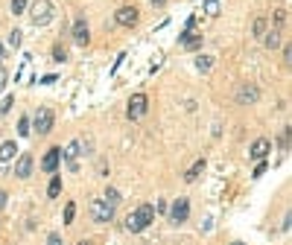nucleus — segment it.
Returning <instances> with one entry per match:
<instances>
[{"label":"nucleus","instance_id":"nucleus-9","mask_svg":"<svg viewBox=\"0 0 292 245\" xmlns=\"http://www.w3.org/2000/svg\"><path fill=\"white\" fill-rule=\"evenodd\" d=\"M59 161H62V149L53 146V149H47L44 161H41V169H44V173H56V169H59Z\"/></svg>","mask_w":292,"mask_h":245},{"label":"nucleus","instance_id":"nucleus-27","mask_svg":"<svg viewBox=\"0 0 292 245\" xmlns=\"http://www.w3.org/2000/svg\"><path fill=\"white\" fill-rule=\"evenodd\" d=\"M12 102H15V100H12V97H3V102H0V111H3V114H6V111L12 108Z\"/></svg>","mask_w":292,"mask_h":245},{"label":"nucleus","instance_id":"nucleus-1","mask_svg":"<svg viewBox=\"0 0 292 245\" xmlns=\"http://www.w3.org/2000/svg\"><path fill=\"white\" fill-rule=\"evenodd\" d=\"M152 219H155V208H152V204H140L137 210H132V213L126 216V231L140 234L143 228L152 225Z\"/></svg>","mask_w":292,"mask_h":245},{"label":"nucleus","instance_id":"nucleus-36","mask_svg":"<svg viewBox=\"0 0 292 245\" xmlns=\"http://www.w3.org/2000/svg\"><path fill=\"white\" fill-rule=\"evenodd\" d=\"M0 59H3V41H0Z\"/></svg>","mask_w":292,"mask_h":245},{"label":"nucleus","instance_id":"nucleus-31","mask_svg":"<svg viewBox=\"0 0 292 245\" xmlns=\"http://www.w3.org/2000/svg\"><path fill=\"white\" fill-rule=\"evenodd\" d=\"M263 173H266V163L260 161V163H257V169H254V175H257V178H260V175H263Z\"/></svg>","mask_w":292,"mask_h":245},{"label":"nucleus","instance_id":"nucleus-6","mask_svg":"<svg viewBox=\"0 0 292 245\" xmlns=\"http://www.w3.org/2000/svg\"><path fill=\"white\" fill-rule=\"evenodd\" d=\"M146 105H149V102H146V93H135V97L129 100L126 117H129V120H140V117L146 114Z\"/></svg>","mask_w":292,"mask_h":245},{"label":"nucleus","instance_id":"nucleus-10","mask_svg":"<svg viewBox=\"0 0 292 245\" xmlns=\"http://www.w3.org/2000/svg\"><path fill=\"white\" fill-rule=\"evenodd\" d=\"M73 41H76L79 47H85L88 41H91V32H88V21L79 18L76 24H73Z\"/></svg>","mask_w":292,"mask_h":245},{"label":"nucleus","instance_id":"nucleus-28","mask_svg":"<svg viewBox=\"0 0 292 245\" xmlns=\"http://www.w3.org/2000/svg\"><path fill=\"white\" fill-rule=\"evenodd\" d=\"M289 146V126L283 128V135H281V149H286Z\"/></svg>","mask_w":292,"mask_h":245},{"label":"nucleus","instance_id":"nucleus-5","mask_svg":"<svg viewBox=\"0 0 292 245\" xmlns=\"http://www.w3.org/2000/svg\"><path fill=\"white\" fill-rule=\"evenodd\" d=\"M187 216H190V201L175 199L173 208H170V222H173V225H181V222H187Z\"/></svg>","mask_w":292,"mask_h":245},{"label":"nucleus","instance_id":"nucleus-33","mask_svg":"<svg viewBox=\"0 0 292 245\" xmlns=\"http://www.w3.org/2000/svg\"><path fill=\"white\" fill-rule=\"evenodd\" d=\"M3 204H6V193L0 190V210H3Z\"/></svg>","mask_w":292,"mask_h":245},{"label":"nucleus","instance_id":"nucleus-15","mask_svg":"<svg viewBox=\"0 0 292 245\" xmlns=\"http://www.w3.org/2000/svg\"><path fill=\"white\" fill-rule=\"evenodd\" d=\"M102 201H105V204H111V208H117V204H120V193L114 190V187H108V190L102 193Z\"/></svg>","mask_w":292,"mask_h":245},{"label":"nucleus","instance_id":"nucleus-4","mask_svg":"<svg viewBox=\"0 0 292 245\" xmlns=\"http://www.w3.org/2000/svg\"><path fill=\"white\" fill-rule=\"evenodd\" d=\"M91 216H94V222H111V219H114V208H111V204H105V201L102 199H94L91 201Z\"/></svg>","mask_w":292,"mask_h":245},{"label":"nucleus","instance_id":"nucleus-11","mask_svg":"<svg viewBox=\"0 0 292 245\" xmlns=\"http://www.w3.org/2000/svg\"><path fill=\"white\" fill-rule=\"evenodd\" d=\"M248 152H251V158H254V161H263L266 155L272 152V143H269L266 137H260V140H254V143H251V149H248Z\"/></svg>","mask_w":292,"mask_h":245},{"label":"nucleus","instance_id":"nucleus-20","mask_svg":"<svg viewBox=\"0 0 292 245\" xmlns=\"http://www.w3.org/2000/svg\"><path fill=\"white\" fill-rule=\"evenodd\" d=\"M62 216H64V225H70V222H73V216H76V204H73V201H67V204H64V213H62Z\"/></svg>","mask_w":292,"mask_h":245},{"label":"nucleus","instance_id":"nucleus-16","mask_svg":"<svg viewBox=\"0 0 292 245\" xmlns=\"http://www.w3.org/2000/svg\"><path fill=\"white\" fill-rule=\"evenodd\" d=\"M210 67H213V59H210V55H196V70L208 73Z\"/></svg>","mask_w":292,"mask_h":245},{"label":"nucleus","instance_id":"nucleus-23","mask_svg":"<svg viewBox=\"0 0 292 245\" xmlns=\"http://www.w3.org/2000/svg\"><path fill=\"white\" fill-rule=\"evenodd\" d=\"M18 135H21V137L29 135V117H21V120H18Z\"/></svg>","mask_w":292,"mask_h":245},{"label":"nucleus","instance_id":"nucleus-12","mask_svg":"<svg viewBox=\"0 0 292 245\" xmlns=\"http://www.w3.org/2000/svg\"><path fill=\"white\" fill-rule=\"evenodd\" d=\"M15 175H18V178H29V175H32V155H21L18 166H15Z\"/></svg>","mask_w":292,"mask_h":245},{"label":"nucleus","instance_id":"nucleus-34","mask_svg":"<svg viewBox=\"0 0 292 245\" xmlns=\"http://www.w3.org/2000/svg\"><path fill=\"white\" fill-rule=\"evenodd\" d=\"M167 0H152V6H164Z\"/></svg>","mask_w":292,"mask_h":245},{"label":"nucleus","instance_id":"nucleus-8","mask_svg":"<svg viewBox=\"0 0 292 245\" xmlns=\"http://www.w3.org/2000/svg\"><path fill=\"white\" fill-rule=\"evenodd\" d=\"M257 100H260V88H257V85H243L237 91L240 105H251V102H257Z\"/></svg>","mask_w":292,"mask_h":245},{"label":"nucleus","instance_id":"nucleus-19","mask_svg":"<svg viewBox=\"0 0 292 245\" xmlns=\"http://www.w3.org/2000/svg\"><path fill=\"white\" fill-rule=\"evenodd\" d=\"M59 193H62V178H59V175H53V181H50V187H47V196H50V199H56Z\"/></svg>","mask_w":292,"mask_h":245},{"label":"nucleus","instance_id":"nucleus-13","mask_svg":"<svg viewBox=\"0 0 292 245\" xmlns=\"http://www.w3.org/2000/svg\"><path fill=\"white\" fill-rule=\"evenodd\" d=\"M205 166H208V163H205V158H199V161H196V163L190 166V169L184 173V181H196V178H199V175L205 173Z\"/></svg>","mask_w":292,"mask_h":245},{"label":"nucleus","instance_id":"nucleus-37","mask_svg":"<svg viewBox=\"0 0 292 245\" xmlns=\"http://www.w3.org/2000/svg\"><path fill=\"white\" fill-rule=\"evenodd\" d=\"M231 245H246V242H231Z\"/></svg>","mask_w":292,"mask_h":245},{"label":"nucleus","instance_id":"nucleus-22","mask_svg":"<svg viewBox=\"0 0 292 245\" xmlns=\"http://www.w3.org/2000/svg\"><path fill=\"white\" fill-rule=\"evenodd\" d=\"M27 12V0H12V15H24Z\"/></svg>","mask_w":292,"mask_h":245},{"label":"nucleus","instance_id":"nucleus-18","mask_svg":"<svg viewBox=\"0 0 292 245\" xmlns=\"http://www.w3.org/2000/svg\"><path fill=\"white\" fill-rule=\"evenodd\" d=\"M266 47H269V50H278V47H281V32H278V29H272V32L266 35Z\"/></svg>","mask_w":292,"mask_h":245},{"label":"nucleus","instance_id":"nucleus-3","mask_svg":"<svg viewBox=\"0 0 292 245\" xmlns=\"http://www.w3.org/2000/svg\"><path fill=\"white\" fill-rule=\"evenodd\" d=\"M32 128H35V135H50V131H53V111L50 108H38Z\"/></svg>","mask_w":292,"mask_h":245},{"label":"nucleus","instance_id":"nucleus-29","mask_svg":"<svg viewBox=\"0 0 292 245\" xmlns=\"http://www.w3.org/2000/svg\"><path fill=\"white\" fill-rule=\"evenodd\" d=\"M47 245H62V236H59V234H50V236H47Z\"/></svg>","mask_w":292,"mask_h":245},{"label":"nucleus","instance_id":"nucleus-25","mask_svg":"<svg viewBox=\"0 0 292 245\" xmlns=\"http://www.w3.org/2000/svg\"><path fill=\"white\" fill-rule=\"evenodd\" d=\"M21 41H24V35H21V29H12L9 44H12V47H21Z\"/></svg>","mask_w":292,"mask_h":245},{"label":"nucleus","instance_id":"nucleus-7","mask_svg":"<svg viewBox=\"0 0 292 245\" xmlns=\"http://www.w3.org/2000/svg\"><path fill=\"white\" fill-rule=\"evenodd\" d=\"M137 18H140V15H137V9H135V6H120V9H117V15H114V21H117L120 27H135V24H137Z\"/></svg>","mask_w":292,"mask_h":245},{"label":"nucleus","instance_id":"nucleus-21","mask_svg":"<svg viewBox=\"0 0 292 245\" xmlns=\"http://www.w3.org/2000/svg\"><path fill=\"white\" fill-rule=\"evenodd\" d=\"M272 24H275V29H281L283 24H286V9H278V12H275V18H272Z\"/></svg>","mask_w":292,"mask_h":245},{"label":"nucleus","instance_id":"nucleus-14","mask_svg":"<svg viewBox=\"0 0 292 245\" xmlns=\"http://www.w3.org/2000/svg\"><path fill=\"white\" fill-rule=\"evenodd\" d=\"M15 155H18V146L12 143V140H6V143L0 146V161H3V163H6V161H12Z\"/></svg>","mask_w":292,"mask_h":245},{"label":"nucleus","instance_id":"nucleus-24","mask_svg":"<svg viewBox=\"0 0 292 245\" xmlns=\"http://www.w3.org/2000/svg\"><path fill=\"white\" fill-rule=\"evenodd\" d=\"M205 12H208V15H216L219 12V0H205Z\"/></svg>","mask_w":292,"mask_h":245},{"label":"nucleus","instance_id":"nucleus-17","mask_svg":"<svg viewBox=\"0 0 292 245\" xmlns=\"http://www.w3.org/2000/svg\"><path fill=\"white\" fill-rule=\"evenodd\" d=\"M266 27H269V24H266V18H254V27H251V35H254V38H263V35H266Z\"/></svg>","mask_w":292,"mask_h":245},{"label":"nucleus","instance_id":"nucleus-30","mask_svg":"<svg viewBox=\"0 0 292 245\" xmlns=\"http://www.w3.org/2000/svg\"><path fill=\"white\" fill-rule=\"evenodd\" d=\"M6 79H9V76H6V70H3V67H0V91L6 88Z\"/></svg>","mask_w":292,"mask_h":245},{"label":"nucleus","instance_id":"nucleus-35","mask_svg":"<svg viewBox=\"0 0 292 245\" xmlns=\"http://www.w3.org/2000/svg\"><path fill=\"white\" fill-rule=\"evenodd\" d=\"M79 245H94V242H88V239H82V242H79Z\"/></svg>","mask_w":292,"mask_h":245},{"label":"nucleus","instance_id":"nucleus-26","mask_svg":"<svg viewBox=\"0 0 292 245\" xmlns=\"http://www.w3.org/2000/svg\"><path fill=\"white\" fill-rule=\"evenodd\" d=\"M53 59H56V62H64V59H67L64 47H53Z\"/></svg>","mask_w":292,"mask_h":245},{"label":"nucleus","instance_id":"nucleus-2","mask_svg":"<svg viewBox=\"0 0 292 245\" xmlns=\"http://www.w3.org/2000/svg\"><path fill=\"white\" fill-rule=\"evenodd\" d=\"M29 18H32L35 27H47V24L53 21V3H50V0H38V3H32Z\"/></svg>","mask_w":292,"mask_h":245},{"label":"nucleus","instance_id":"nucleus-32","mask_svg":"<svg viewBox=\"0 0 292 245\" xmlns=\"http://www.w3.org/2000/svg\"><path fill=\"white\" fill-rule=\"evenodd\" d=\"M155 210H158V213H167V201H164V199H158V208H155Z\"/></svg>","mask_w":292,"mask_h":245}]
</instances>
